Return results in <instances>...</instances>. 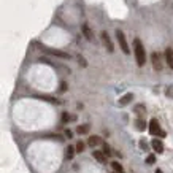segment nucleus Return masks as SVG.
I'll list each match as a JSON object with an SVG mask.
<instances>
[{
  "mask_svg": "<svg viewBox=\"0 0 173 173\" xmlns=\"http://www.w3.org/2000/svg\"><path fill=\"white\" fill-rule=\"evenodd\" d=\"M134 49H135V59H137V64L140 67H143L144 62H146V52H144V48L141 45V42L138 38L134 40Z\"/></svg>",
  "mask_w": 173,
  "mask_h": 173,
  "instance_id": "nucleus-1",
  "label": "nucleus"
},
{
  "mask_svg": "<svg viewBox=\"0 0 173 173\" xmlns=\"http://www.w3.org/2000/svg\"><path fill=\"white\" fill-rule=\"evenodd\" d=\"M149 134L154 135V137H159V138L165 137V132L161 129V124H159L157 119H151L149 121Z\"/></svg>",
  "mask_w": 173,
  "mask_h": 173,
  "instance_id": "nucleus-2",
  "label": "nucleus"
},
{
  "mask_svg": "<svg viewBox=\"0 0 173 173\" xmlns=\"http://www.w3.org/2000/svg\"><path fill=\"white\" fill-rule=\"evenodd\" d=\"M116 38H118V43H119V46H121L122 52L129 54L130 49H129V45H127V40H126V37H124V32H122V30H116Z\"/></svg>",
  "mask_w": 173,
  "mask_h": 173,
  "instance_id": "nucleus-3",
  "label": "nucleus"
},
{
  "mask_svg": "<svg viewBox=\"0 0 173 173\" xmlns=\"http://www.w3.org/2000/svg\"><path fill=\"white\" fill-rule=\"evenodd\" d=\"M43 49L48 52V54H52V56H56V57H60V59H69V54H67V52H64V51H59V49H51V48H46V46H43Z\"/></svg>",
  "mask_w": 173,
  "mask_h": 173,
  "instance_id": "nucleus-4",
  "label": "nucleus"
},
{
  "mask_svg": "<svg viewBox=\"0 0 173 173\" xmlns=\"http://www.w3.org/2000/svg\"><path fill=\"white\" fill-rule=\"evenodd\" d=\"M151 59H153V65H154V69H156L157 72H161V70H162V60H161V54H159V52H153Z\"/></svg>",
  "mask_w": 173,
  "mask_h": 173,
  "instance_id": "nucleus-5",
  "label": "nucleus"
},
{
  "mask_svg": "<svg viewBox=\"0 0 173 173\" xmlns=\"http://www.w3.org/2000/svg\"><path fill=\"white\" fill-rule=\"evenodd\" d=\"M151 146H153V149L156 151V153H164V144H162V141L159 140V138H154L153 141H151Z\"/></svg>",
  "mask_w": 173,
  "mask_h": 173,
  "instance_id": "nucleus-6",
  "label": "nucleus"
},
{
  "mask_svg": "<svg viewBox=\"0 0 173 173\" xmlns=\"http://www.w3.org/2000/svg\"><path fill=\"white\" fill-rule=\"evenodd\" d=\"M102 40H103V43H105L106 49H108L110 52H113V51H114V46H113L111 40H110V37H108V33H106V32H103V33H102Z\"/></svg>",
  "mask_w": 173,
  "mask_h": 173,
  "instance_id": "nucleus-7",
  "label": "nucleus"
},
{
  "mask_svg": "<svg viewBox=\"0 0 173 173\" xmlns=\"http://www.w3.org/2000/svg\"><path fill=\"white\" fill-rule=\"evenodd\" d=\"M87 143H89V146H92V148H95V146L102 144V138H100V137H95V135H92V137H89Z\"/></svg>",
  "mask_w": 173,
  "mask_h": 173,
  "instance_id": "nucleus-8",
  "label": "nucleus"
},
{
  "mask_svg": "<svg viewBox=\"0 0 173 173\" xmlns=\"http://www.w3.org/2000/svg\"><path fill=\"white\" fill-rule=\"evenodd\" d=\"M92 156H94L97 161L100 162V164H105L106 162V157H105V153H102V151H94L92 153Z\"/></svg>",
  "mask_w": 173,
  "mask_h": 173,
  "instance_id": "nucleus-9",
  "label": "nucleus"
},
{
  "mask_svg": "<svg viewBox=\"0 0 173 173\" xmlns=\"http://www.w3.org/2000/svg\"><path fill=\"white\" fill-rule=\"evenodd\" d=\"M165 57H167V64H168V67L173 69V49H167L165 51Z\"/></svg>",
  "mask_w": 173,
  "mask_h": 173,
  "instance_id": "nucleus-10",
  "label": "nucleus"
},
{
  "mask_svg": "<svg viewBox=\"0 0 173 173\" xmlns=\"http://www.w3.org/2000/svg\"><path fill=\"white\" fill-rule=\"evenodd\" d=\"M132 99H134V95H132V94H126L122 99H119V105H121V106H124V105H127V103H130V100Z\"/></svg>",
  "mask_w": 173,
  "mask_h": 173,
  "instance_id": "nucleus-11",
  "label": "nucleus"
},
{
  "mask_svg": "<svg viewBox=\"0 0 173 173\" xmlns=\"http://www.w3.org/2000/svg\"><path fill=\"white\" fill-rule=\"evenodd\" d=\"M76 132H78L79 135H84V134H87V132H89V124L78 126V127H76Z\"/></svg>",
  "mask_w": 173,
  "mask_h": 173,
  "instance_id": "nucleus-12",
  "label": "nucleus"
},
{
  "mask_svg": "<svg viewBox=\"0 0 173 173\" xmlns=\"http://www.w3.org/2000/svg\"><path fill=\"white\" fill-rule=\"evenodd\" d=\"M83 33H84V37H86L87 40H92V37H94V35H92V32H91V29L87 27L86 24L83 25Z\"/></svg>",
  "mask_w": 173,
  "mask_h": 173,
  "instance_id": "nucleus-13",
  "label": "nucleus"
},
{
  "mask_svg": "<svg viewBox=\"0 0 173 173\" xmlns=\"http://www.w3.org/2000/svg\"><path fill=\"white\" fill-rule=\"evenodd\" d=\"M111 167H113V170L118 171V173H124V168H122V165L119 164V162H111Z\"/></svg>",
  "mask_w": 173,
  "mask_h": 173,
  "instance_id": "nucleus-14",
  "label": "nucleus"
},
{
  "mask_svg": "<svg viewBox=\"0 0 173 173\" xmlns=\"http://www.w3.org/2000/svg\"><path fill=\"white\" fill-rule=\"evenodd\" d=\"M75 151H76V148H75V146H67V159H73V156H75Z\"/></svg>",
  "mask_w": 173,
  "mask_h": 173,
  "instance_id": "nucleus-15",
  "label": "nucleus"
},
{
  "mask_svg": "<svg viewBox=\"0 0 173 173\" xmlns=\"http://www.w3.org/2000/svg\"><path fill=\"white\" fill-rule=\"evenodd\" d=\"M135 127H137L138 130H144V129H146V124H144V121H141V119H138V121L135 122Z\"/></svg>",
  "mask_w": 173,
  "mask_h": 173,
  "instance_id": "nucleus-16",
  "label": "nucleus"
},
{
  "mask_svg": "<svg viewBox=\"0 0 173 173\" xmlns=\"http://www.w3.org/2000/svg\"><path fill=\"white\" fill-rule=\"evenodd\" d=\"M75 148H76V153H83L84 151V143L83 141H78Z\"/></svg>",
  "mask_w": 173,
  "mask_h": 173,
  "instance_id": "nucleus-17",
  "label": "nucleus"
},
{
  "mask_svg": "<svg viewBox=\"0 0 173 173\" xmlns=\"http://www.w3.org/2000/svg\"><path fill=\"white\" fill-rule=\"evenodd\" d=\"M70 119H75V116H72V114H69V113H64V114H62V121H64V122H69Z\"/></svg>",
  "mask_w": 173,
  "mask_h": 173,
  "instance_id": "nucleus-18",
  "label": "nucleus"
},
{
  "mask_svg": "<svg viewBox=\"0 0 173 173\" xmlns=\"http://www.w3.org/2000/svg\"><path fill=\"white\" fill-rule=\"evenodd\" d=\"M156 162V156L154 154H149L148 157H146V164H149V165H153Z\"/></svg>",
  "mask_w": 173,
  "mask_h": 173,
  "instance_id": "nucleus-19",
  "label": "nucleus"
},
{
  "mask_svg": "<svg viewBox=\"0 0 173 173\" xmlns=\"http://www.w3.org/2000/svg\"><path fill=\"white\" fill-rule=\"evenodd\" d=\"M103 153H105L106 156H110V154H111V149H110V146H108V144H103Z\"/></svg>",
  "mask_w": 173,
  "mask_h": 173,
  "instance_id": "nucleus-20",
  "label": "nucleus"
},
{
  "mask_svg": "<svg viewBox=\"0 0 173 173\" xmlns=\"http://www.w3.org/2000/svg\"><path fill=\"white\" fill-rule=\"evenodd\" d=\"M140 146H141V149H143V151H146V149H148V143H146V141H143V140L140 141Z\"/></svg>",
  "mask_w": 173,
  "mask_h": 173,
  "instance_id": "nucleus-21",
  "label": "nucleus"
},
{
  "mask_svg": "<svg viewBox=\"0 0 173 173\" xmlns=\"http://www.w3.org/2000/svg\"><path fill=\"white\" fill-rule=\"evenodd\" d=\"M78 62L83 65V67H86V60H84V57L83 56H78Z\"/></svg>",
  "mask_w": 173,
  "mask_h": 173,
  "instance_id": "nucleus-22",
  "label": "nucleus"
},
{
  "mask_svg": "<svg viewBox=\"0 0 173 173\" xmlns=\"http://www.w3.org/2000/svg\"><path fill=\"white\" fill-rule=\"evenodd\" d=\"M60 84H62V86H60V92H65V91H67V87H69L67 83H60Z\"/></svg>",
  "mask_w": 173,
  "mask_h": 173,
  "instance_id": "nucleus-23",
  "label": "nucleus"
},
{
  "mask_svg": "<svg viewBox=\"0 0 173 173\" xmlns=\"http://www.w3.org/2000/svg\"><path fill=\"white\" fill-rule=\"evenodd\" d=\"M65 135H67L69 138H72L73 135H72V130H65Z\"/></svg>",
  "mask_w": 173,
  "mask_h": 173,
  "instance_id": "nucleus-24",
  "label": "nucleus"
},
{
  "mask_svg": "<svg viewBox=\"0 0 173 173\" xmlns=\"http://www.w3.org/2000/svg\"><path fill=\"white\" fill-rule=\"evenodd\" d=\"M156 173H162V170H156Z\"/></svg>",
  "mask_w": 173,
  "mask_h": 173,
  "instance_id": "nucleus-25",
  "label": "nucleus"
}]
</instances>
